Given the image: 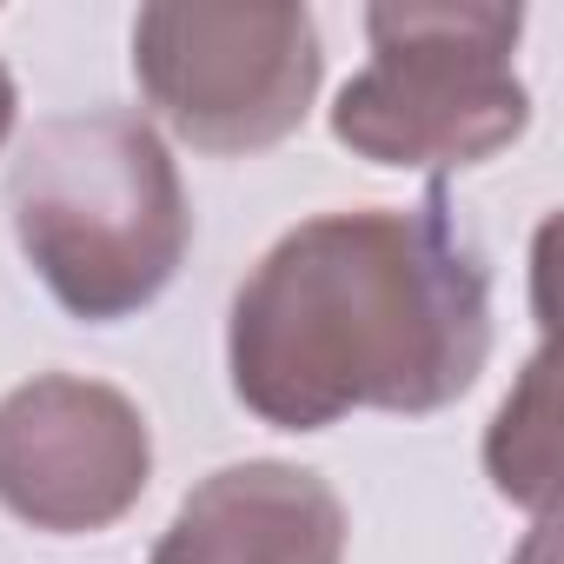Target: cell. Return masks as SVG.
Segmentation results:
<instances>
[{"instance_id": "1", "label": "cell", "mask_w": 564, "mask_h": 564, "mask_svg": "<svg viewBox=\"0 0 564 564\" xmlns=\"http://www.w3.org/2000/svg\"><path fill=\"white\" fill-rule=\"evenodd\" d=\"M485 359L491 272L438 180L419 206H346L279 232L226 319L232 399L272 432L445 412Z\"/></svg>"}, {"instance_id": "2", "label": "cell", "mask_w": 564, "mask_h": 564, "mask_svg": "<svg viewBox=\"0 0 564 564\" xmlns=\"http://www.w3.org/2000/svg\"><path fill=\"white\" fill-rule=\"evenodd\" d=\"M8 213L41 286L87 326L147 313L193 246L180 166L160 127L127 107L41 120L14 153Z\"/></svg>"}, {"instance_id": "3", "label": "cell", "mask_w": 564, "mask_h": 564, "mask_svg": "<svg viewBox=\"0 0 564 564\" xmlns=\"http://www.w3.org/2000/svg\"><path fill=\"white\" fill-rule=\"evenodd\" d=\"M524 8L498 0H379L372 61L333 100V140L372 166L445 173L524 140L531 94L511 67Z\"/></svg>"}, {"instance_id": "4", "label": "cell", "mask_w": 564, "mask_h": 564, "mask_svg": "<svg viewBox=\"0 0 564 564\" xmlns=\"http://www.w3.org/2000/svg\"><path fill=\"white\" fill-rule=\"evenodd\" d=\"M319 21L306 8H186L153 0L133 21L140 100L213 160L293 140L319 100Z\"/></svg>"}, {"instance_id": "5", "label": "cell", "mask_w": 564, "mask_h": 564, "mask_svg": "<svg viewBox=\"0 0 564 564\" xmlns=\"http://www.w3.org/2000/svg\"><path fill=\"white\" fill-rule=\"evenodd\" d=\"M153 478L147 412L74 372H34L0 399V505L54 538L113 531Z\"/></svg>"}, {"instance_id": "6", "label": "cell", "mask_w": 564, "mask_h": 564, "mask_svg": "<svg viewBox=\"0 0 564 564\" xmlns=\"http://www.w3.org/2000/svg\"><path fill=\"white\" fill-rule=\"evenodd\" d=\"M339 491L286 458H246L199 478L147 564H346Z\"/></svg>"}, {"instance_id": "7", "label": "cell", "mask_w": 564, "mask_h": 564, "mask_svg": "<svg viewBox=\"0 0 564 564\" xmlns=\"http://www.w3.org/2000/svg\"><path fill=\"white\" fill-rule=\"evenodd\" d=\"M485 471L498 498L551 511V346L524 366V386L498 405L485 432Z\"/></svg>"}, {"instance_id": "8", "label": "cell", "mask_w": 564, "mask_h": 564, "mask_svg": "<svg viewBox=\"0 0 564 564\" xmlns=\"http://www.w3.org/2000/svg\"><path fill=\"white\" fill-rule=\"evenodd\" d=\"M14 120H21V94H14V74L0 67V147L14 140Z\"/></svg>"}]
</instances>
